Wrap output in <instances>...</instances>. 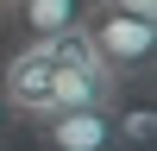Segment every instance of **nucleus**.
I'll return each instance as SVG.
<instances>
[{"label":"nucleus","instance_id":"423d86ee","mask_svg":"<svg viewBox=\"0 0 157 151\" xmlns=\"http://www.w3.org/2000/svg\"><path fill=\"white\" fill-rule=\"evenodd\" d=\"M107 120H113L120 151H151L157 145V107H151V101H113Z\"/></svg>","mask_w":157,"mask_h":151},{"label":"nucleus","instance_id":"0eeeda50","mask_svg":"<svg viewBox=\"0 0 157 151\" xmlns=\"http://www.w3.org/2000/svg\"><path fill=\"white\" fill-rule=\"evenodd\" d=\"M101 6L126 13V19H151V25H157V0H101Z\"/></svg>","mask_w":157,"mask_h":151},{"label":"nucleus","instance_id":"20e7f679","mask_svg":"<svg viewBox=\"0 0 157 151\" xmlns=\"http://www.w3.org/2000/svg\"><path fill=\"white\" fill-rule=\"evenodd\" d=\"M38 151H120L113 138L107 107H75V113H50V120H32Z\"/></svg>","mask_w":157,"mask_h":151},{"label":"nucleus","instance_id":"f257e3e1","mask_svg":"<svg viewBox=\"0 0 157 151\" xmlns=\"http://www.w3.org/2000/svg\"><path fill=\"white\" fill-rule=\"evenodd\" d=\"M75 32L88 38V50H94V63L113 76V82H151L157 76V25L151 19H126V13L113 6H88V19L75 25Z\"/></svg>","mask_w":157,"mask_h":151},{"label":"nucleus","instance_id":"7ed1b4c3","mask_svg":"<svg viewBox=\"0 0 157 151\" xmlns=\"http://www.w3.org/2000/svg\"><path fill=\"white\" fill-rule=\"evenodd\" d=\"M120 101V82L94 63V50L75 63H57L50 69V88H44V120L50 113H75V107H113Z\"/></svg>","mask_w":157,"mask_h":151},{"label":"nucleus","instance_id":"1a4fd4ad","mask_svg":"<svg viewBox=\"0 0 157 151\" xmlns=\"http://www.w3.org/2000/svg\"><path fill=\"white\" fill-rule=\"evenodd\" d=\"M0 6H6V0H0Z\"/></svg>","mask_w":157,"mask_h":151},{"label":"nucleus","instance_id":"39448f33","mask_svg":"<svg viewBox=\"0 0 157 151\" xmlns=\"http://www.w3.org/2000/svg\"><path fill=\"white\" fill-rule=\"evenodd\" d=\"M94 0H6L0 6V25L19 32V44H38V38H63L88 19Z\"/></svg>","mask_w":157,"mask_h":151},{"label":"nucleus","instance_id":"f03ea898","mask_svg":"<svg viewBox=\"0 0 157 151\" xmlns=\"http://www.w3.org/2000/svg\"><path fill=\"white\" fill-rule=\"evenodd\" d=\"M63 63L57 38H38V44H19L6 50V63H0V101H6L13 120H44V88H50V69Z\"/></svg>","mask_w":157,"mask_h":151},{"label":"nucleus","instance_id":"6e6552de","mask_svg":"<svg viewBox=\"0 0 157 151\" xmlns=\"http://www.w3.org/2000/svg\"><path fill=\"white\" fill-rule=\"evenodd\" d=\"M6 126H13V113H6V101H0V138H6Z\"/></svg>","mask_w":157,"mask_h":151}]
</instances>
